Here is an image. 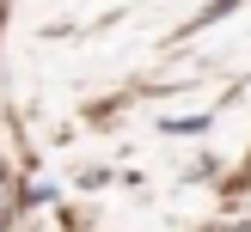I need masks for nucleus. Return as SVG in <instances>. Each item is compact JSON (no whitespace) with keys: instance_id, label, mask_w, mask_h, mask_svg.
Returning <instances> with one entry per match:
<instances>
[{"instance_id":"1","label":"nucleus","mask_w":251,"mask_h":232,"mask_svg":"<svg viewBox=\"0 0 251 232\" xmlns=\"http://www.w3.org/2000/svg\"><path fill=\"white\" fill-rule=\"evenodd\" d=\"M12 214H19V190L0 177V232H12Z\"/></svg>"}]
</instances>
